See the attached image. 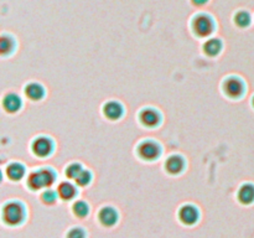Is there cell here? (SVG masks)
<instances>
[{
    "label": "cell",
    "instance_id": "cell-1",
    "mask_svg": "<svg viewBox=\"0 0 254 238\" xmlns=\"http://www.w3.org/2000/svg\"><path fill=\"white\" fill-rule=\"evenodd\" d=\"M54 173L51 170H49V169H42V170L32 173L29 176L27 183H29V186L32 190H39V188L42 187H50L54 183Z\"/></svg>",
    "mask_w": 254,
    "mask_h": 238
},
{
    "label": "cell",
    "instance_id": "cell-2",
    "mask_svg": "<svg viewBox=\"0 0 254 238\" xmlns=\"http://www.w3.org/2000/svg\"><path fill=\"white\" fill-rule=\"evenodd\" d=\"M24 207L19 202H9L2 208V218L5 223L10 226H16L24 220Z\"/></svg>",
    "mask_w": 254,
    "mask_h": 238
},
{
    "label": "cell",
    "instance_id": "cell-3",
    "mask_svg": "<svg viewBox=\"0 0 254 238\" xmlns=\"http://www.w3.org/2000/svg\"><path fill=\"white\" fill-rule=\"evenodd\" d=\"M192 29L198 36H208L213 30V22L207 15H198L192 22Z\"/></svg>",
    "mask_w": 254,
    "mask_h": 238
},
{
    "label": "cell",
    "instance_id": "cell-4",
    "mask_svg": "<svg viewBox=\"0 0 254 238\" xmlns=\"http://www.w3.org/2000/svg\"><path fill=\"white\" fill-rule=\"evenodd\" d=\"M138 153L139 155L143 159H145V160H153V159H155L156 156L159 155L160 148H159L158 144L154 143V141L146 140L143 141V143L139 145Z\"/></svg>",
    "mask_w": 254,
    "mask_h": 238
},
{
    "label": "cell",
    "instance_id": "cell-5",
    "mask_svg": "<svg viewBox=\"0 0 254 238\" xmlns=\"http://www.w3.org/2000/svg\"><path fill=\"white\" fill-rule=\"evenodd\" d=\"M198 211L195 206H191V205H186L184 207L180 208L179 211V218L183 223L185 225L191 226V225H195L198 220Z\"/></svg>",
    "mask_w": 254,
    "mask_h": 238
},
{
    "label": "cell",
    "instance_id": "cell-6",
    "mask_svg": "<svg viewBox=\"0 0 254 238\" xmlns=\"http://www.w3.org/2000/svg\"><path fill=\"white\" fill-rule=\"evenodd\" d=\"M99 222L104 226V227H112L118 221V213L114 208L112 207H103L98 213Z\"/></svg>",
    "mask_w": 254,
    "mask_h": 238
},
{
    "label": "cell",
    "instance_id": "cell-7",
    "mask_svg": "<svg viewBox=\"0 0 254 238\" xmlns=\"http://www.w3.org/2000/svg\"><path fill=\"white\" fill-rule=\"evenodd\" d=\"M32 151L37 156H47L52 151V143L47 138H37L32 143Z\"/></svg>",
    "mask_w": 254,
    "mask_h": 238
},
{
    "label": "cell",
    "instance_id": "cell-8",
    "mask_svg": "<svg viewBox=\"0 0 254 238\" xmlns=\"http://www.w3.org/2000/svg\"><path fill=\"white\" fill-rule=\"evenodd\" d=\"M225 92L232 98H237L243 93V83L237 78H230L225 82Z\"/></svg>",
    "mask_w": 254,
    "mask_h": 238
},
{
    "label": "cell",
    "instance_id": "cell-9",
    "mask_svg": "<svg viewBox=\"0 0 254 238\" xmlns=\"http://www.w3.org/2000/svg\"><path fill=\"white\" fill-rule=\"evenodd\" d=\"M140 121L145 126H155L160 121V116L154 109H144L140 113Z\"/></svg>",
    "mask_w": 254,
    "mask_h": 238
},
{
    "label": "cell",
    "instance_id": "cell-10",
    "mask_svg": "<svg viewBox=\"0 0 254 238\" xmlns=\"http://www.w3.org/2000/svg\"><path fill=\"white\" fill-rule=\"evenodd\" d=\"M238 200L243 205H250L254 201V185L252 183H245L238 191Z\"/></svg>",
    "mask_w": 254,
    "mask_h": 238
},
{
    "label": "cell",
    "instance_id": "cell-11",
    "mask_svg": "<svg viewBox=\"0 0 254 238\" xmlns=\"http://www.w3.org/2000/svg\"><path fill=\"white\" fill-rule=\"evenodd\" d=\"M103 112L104 116H106L107 118L113 119L114 120V119L121 118L122 114H123V108H122L121 104L117 103V102H108V103L104 106Z\"/></svg>",
    "mask_w": 254,
    "mask_h": 238
},
{
    "label": "cell",
    "instance_id": "cell-12",
    "mask_svg": "<svg viewBox=\"0 0 254 238\" xmlns=\"http://www.w3.org/2000/svg\"><path fill=\"white\" fill-rule=\"evenodd\" d=\"M2 106L6 109L7 112H16L17 109L21 107V101H20L19 97L16 94H7V96L4 97V101H2Z\"/></svg>",
    "mask_w": 254,
    "mask_h": 238
},
{
    "label": "cell",
    "instance_id": "cell-13",
    "mask_svg": "<svg viewBox=\"0 0 254 238\" xmlns=\"http://www.w3.org/2000/svg\"><path fill=\"white\" fill-rule=\"evenodd\" d=\"M165 166L170 174H179L184 169V160L180 156H171L166 160Z\"/></svg>",
    "mask_w": 254,
    "mask_h": 238
},
{
    "label": "cell",
    "instance_id": "cell-14",
    "mask_svg": "<svg viewBox=\"0 0 254 238\" xmlns=\"http://www.w3.org/2000/svg\"><path fill=\"white\" fill-rule=\"evenodd\" d=\"M25 94L32 101H39L44 97V88L37 83H30L25 88Z\"/></svg>",
    "mask_w": 254,
    "mask_h": 238
},
{
    "label": "cell",
    "instance_id": "cell-15",
    "mask_svg": "<svg viewBox=\"0 0 254 238\" xmlns=\"http://www.w3.org/2000/svg\"><path fill=\"white\" fill-rule=\"evenodd\" d=\"M222 49V44H221L220 40L217 39H211L208 41L205 42L203 45V51H205L206 55L208 56H216L218 52Z\"/></svg>",
    "mask_w": 254,
    "mask_h": 238
},
{
    "label": "cell",
    "instance_id": "cell-16",
    "mask_svg": "<svg viewBox=\"0 0 254 238\" xmlns=\"http://www.w3.org/2000/svg\"><path fill=\"white\" fill-rule=\"evenodd\" d=\"M59 195L64 200H69V198L74 197V195H76V188L72 183L62 182L59 186Z\"/></svg>",
    "mask_w": 254,
    "mask_h": 238
},
{
    "label": "cell",
    "instance_id": "cell-17",
    "mask_svg": "<svg viewBox=\"0 0 254 238\" xmlns=\"http://www.w3.org/2000/svg\"><path fill=\"white\" fill-rule=\"evenodd\" d=\"M25 169L24 166L20 165V164H11V165L7 166L6 174L11 180H20V178L24 176Z\"/></svg>",
    "mask_w": 254,
    "mask_h": 238
},
{
    "label": "cell",
    "instance_id": "cell-18",
    "mask_svg": "<svg viewBox=\"0 0 254 238\" xmlns=\"http://www.w3.org/2000/svg\"><path fill=\"white\" fill-rule=\"evenodd\" d=\"M72 211H73L74 216H77V217L79 218H83L88 215L89 208L86 202H83V201H77V202H74V205L72 206Z\"/></svg>",
    "mask_w": 254,
    "mask_h": 238
},
{
    "label": "cell",
    "instance_id": "cell-19",
    "mask_svg": "<svg viewBox=\"0 0 254 238\" xmlns=\"http://www.w3.org/2000/svg\"><path fill=\"white\" fill-rule=\"evenodd\" d=\"M235 21H236V24H237L238 26H241V27L248 26V25H250V22H251L250 14H248V12H246V11L238 12V14L235 16Z\"/></svg>",
    "mask_w": 254,
    "mask_h": 238
},
{
    "label": "cell",
    "instance_id": "cell-20",
    "mask_svg": "<svg viewBox=\"0 0 254 238\" xmlns=\"http://www.w3.org/2000/svg\"><path fill=\"white\" fill-rule=\"evenodd\" d=\"M41 200H42V202L46 203V205H52V203L56 202L57 196H56V193H55V191L46 190L41 195Z\"/></svg>",
    "mask_w": 254,
    "mask_h": 238
},
{
    "label": "cell",
    "instance_id": "cell-21",
    "mask_svg": "<svg viewBox=\"0 0 254 238\" xmlns=\"http://www.w3.org/2000/svg\"><path fill=\"white\" fill-rule=\"evenodd\" d=\"M74 180H76L77 185L86 186L87 183H89V181H91V174H89V171L82 170L81 173H79V175L77 176Z\"/></svg>",
    "mask_w": 254,
    "mask_h": 238
},
{
    "label": "cell",
    "instance_id": "cell-22",
    "mask_svg": "<svg viewBox=\"0 0 254 238\" xmlns=\"http://www.w3.org/2000/svg\"><path fill=\"white\" fill-rule=\"evenodd\" d=\"M81 171H82V166L79 165V164H72V165H69L68 168H67L66 175L67 178H76L77 176L79 175Z\"/></svg>",
    "mask_w": 254,
    "mask_h": 238
},
{
    "label": "cell",
    "instance_id": "cell-23",
    "mask_svg": "<svg viewBox=\"0 0 254 238\" xmlns=\"http://www.w3.org/2000/svg\"><path fill=\"white\" fill-rule=\"evenodd\" d=\"M12 49V41L9 37H1L0 40V50H1V54H7V52L11 51Z\"/></svg>",
    "mask_w": 254,
    "mask_h": 238
},
{
    "label": "cell",
    "instance_id": "cell-24",
    "mask_svg": "<svg viewBox=\"0 0 254 238\" xmlns=\"http://www.w3.org/2000/svg\"><path fill=\"white\" fill-rule=\"evenodd\" d=\"M67 238H84V232L81 228H73L67 233Z\"/></svg>",
    "mask_w": 254,
    "mask_h": 238
},
{
    "label": "cell",
    "instance_id": "cell-25",
    "mask_svg": "<svg viewBox=\"0 0 254 238\" xmlns=\"http://www.w3.org/2000/svg\"><path fill=\"white\" fill-rule=\"evenodd\" d=\"M207 1V0H192V2L195 5H198V6H200V5H203L205 4V2Z\"/></svg>",
    "mask_w": 254,
    "mask_h": 238
},
{
    "label": "cell",
    "instance_id": "cell-26",
    "mask_svg": "<svg viewBox=\"0 0 254 238\" xmlns=\"http://www.w3.org/2000/svg\"><path fill=\"white\" fill-rule=\"evenodd\" d=\"M253 107H254V97H253Z\"/></svg>",
    "mask_w": 254,
    "mask_h": 238
}]
</instances>
